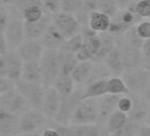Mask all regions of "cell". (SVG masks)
I'll list each match as a JSON object with an SVG mask.
<instances>
[{"mask_svg": "<svg viewBox=\"0 0 150 136\" xmlns=\"http://www.w3.org/2000/svg\"><path fill=\"white\" fill-rule=\"evenodd\" d=\"M141 19L142 18L139 17L134 11L129 8L121 9L111 18V22L108 32L114 36H122L132 27L142 21Z\"/></svg>", "mask_w": 150, "mask_h": 136, "instance_id": "6da1fadb", "label": "cell"}, {"mask_svg": "<svg viewBox=\"0 0 150 136\" xmlns=\"http://www.w3.org/2000/svg\"><path fill=\"white\" fill-rule=\"evenodd\" d=\"M99 121V104L95 99L82 100L75 110L70 124L95 125Z\"/></svg>", "mask_w": 150, "mask_h": 136, "instance_id": "7a4b0ae2", "label": "cell"}, {"mask_svg": "<svg viewBox=\"0 0 150 136\" xmlns=\"http://www.w3.org/2000/svg\"><path fill=\"white\" fill-rule=\"evenodd\" d=\"M40 64L42 67L43 86L45 88L53 87L56 80L60 75L57 50H45L40 59Z\"/></svg>", "mask_w": 150, "mask_h": 136, "instance_id": "3957f363", "label": "cell"}, {"mask_svg": "<svg viewBox=\"0 0 150 136\" xmlns=\"http://www.w3.org/2000/svg\"><path fill=\"white\" fill-rule=\"evenodd\" d=\"M15 88L25 98L29 107L35 110H42L45 94L43 85L28 82L21 79L15 82Z\"/></svg>", "mask_w": 150, "mask_h": 136, "instance_id": "277c9868", "label": "cell"}, {"mask_svg": "<svg viewBox=\"0 0 150 136\" xmlns=\"http://www.w3.org/2000/svg\"><path fill=\"white\" fill-rule=\"evenodd\" d=\"M123 75V80L129 89L130 93H144L150 83V74L146 68L139 67L137 69L126 71Z\"/></svg>", "mask_w": 150, "mask_h": 136, "instance_id": "5b68a950", "label": "cell"}, {"mask_svg": "<svg viewBox=\"0 0 150 136\" xmlns=\"http://www.w3.org/2000/svg\"><path fill=\"white\" fill-rule=\"evenodd\" d=\"M52 24L67 40L81 33V25L73 14L60 12L54 15Z\"/></svg>", "mask_w": 150, "mask_h": 136, "instance_id": "8992f818", "label": "cell"}, {"mask_svg": "<svg viewBox=\"0 0 150 136\" xmlns=\"http://www.w3.org/2000/svg\"><path fill=\"white\" fill-rule=\"evenodd\" d=\"M82 101V92L75 90L71 95L62 98L60 108L54 117L55 121L61 125H69L71 117L79 103Z\"/></svg>", "mask_w": 150, "mask_h": 136, "instance_id": "52a82bcc", "label": "cell"}, {"mask_svg": "<svg viewBox=\"0 0 150 136\" xmlns=\"http://www.w3.org/2000/svg\"><path fill=\"white\" fill-rule=\"evenodd\" d=\"M5 36L10 51H16L21 43L26 40L25 21L21 19L11 18L6 31Z\"/></svg>", "mask_w": 150, "mask_h": 136, "instance_id": "ba28073f", "label": "cell"}, {"mask_svg": "<svg viewBox=\"0 0 150 136\" xmlns=\"http://www.w3.org/2000/svg\"><path fill=\"white\" fill-rule=\"evenodd\" d=\"M0 107L13 114L19 115L25 113L29 105L14 87L6 94L0 96Z\"/></svg>", "mask_w": 150, "mask_h": 136, "instance_id": "9c48e42d", "label": "cell"}, {"mask_svg": "<svg viewBox=\"0 0 150 136\" xmlns=\"http://www.w3.org/2000/svg\"><path fill=\"white\" fill-rule=\"evenodd\" d=\"M47 116L41 110H28L20 118V131L21 132H36L44 125Z\"/></svg>", "mask_w": 150, "mask_h": 136, "instance_id": "30bf717a", "label": "cell"}, {"mask_svg": "<svg viewBox=\"0 0 150 136\" xmlns=\"http://www.w3.org/2000/svg\"><path fill=\"white\" fill-rule=\"evenodd\" d=\"M59 136H100V128L95 125H61L56 124L53 126Z\"/></svg>", "mask_w": 150, "mask_h": 136, "instance_id": "8fae6325", "label": "cell"}, {"mask_svg": "<svg viewBox=\"0 0 150 136\" xmlns=\"http://www.w3.org/2000/svg\"><path fill=\"white\" fill-rule=\"evenodd\" d=\"M44 47L40 40L26 39L18 48L16 52L23 62L40 61L43 53Z\"/></svg>", "mask_w": 150, "mask_h": 136, "instance_id": "7c38bea8", "label": "cell"}, {"mask_svg": "<svg viewBox=\"0 0 150 136\" xmlns=\"http://www.w3.org/2000/svg\"><path fill=\"white\" fill-rule=\"evenodd\" d=\"M20 133L18 115L0 107V136H17Z\"/></svg>", "mask_w": 150, "mask_h": 136, "instance_id": "4fadbf2b", "label": "cell"}, {"mask_svg": "<svg viewBox=\"0 0 150 136\" xmlns=\"http://www.w3.org/2000/svg\"><path fill=\"white\" fill-rule=\"evenodd\" d=\"M61 103L62 97L56 89L54 87H48L45 89V94L41 110L47 116V118H54L60 108Z\"/></svg>", "mask_w": 150, "mask_h": 136, "instance_id": "5bb4252c", "label": "cell"}, {"mask_svg": "<svg viewBox=\"0 0 150 136\" xmlns=\"http://www.w3.org/2000/svg\"><path fill=\"white\" fill-rule=\"evenodd\" d=\"M52 18L50 14H44L39 21L35 22H25L26 39L40 40L44 35L50 25L52 23Z\"/></svg>", "mask_w": 150, "mask_h": 136, "instance_id": "9a60e30c", "label": "cell"}, {"mask_svg": "<svg viewBox=\"0 0 150 136\" xmlns=\"http://www.w3.org/2000/svg\"><path fill=\"white\" fill-rule=\"evenodd\" d=\"M120 49L123 53V59L125 71H131L140 67L144 61V56L141 49L128 46H123Z\"/></svg>", "mask_w": 150, "mask_h": 136, "instance_id": "2e32d148", "label": "cell"}, {"mask_svg": "<svg viewBox=\"0 0 150 136\" xmlns=\"http://www.w3.org/2000/svg\"><path fill=\"white\" fill-rule=\"evenodd\" d=\"M65 40L66 39L62 35V34L56 28V27L52 23L50 25L44 35L40 39L44 49L51 50H59Z\"/></svg>", "mask_w": 150, "mask_h": 136, "instance_id": "e0dca14e", "label": "cell"}, {"mask_svg": "<svg viewBox=\"0 0 150 136\" xmlns=\"http://www.w3.org/2000/svg\"><path fill=\"white\" fill-rule=\"evenodd\" d=\"M21 80L31 83L43 85L42 73L40 61H31L23 63Z\"/></svg>", "mask_w": 150, "mask_h": 136, "instance_id": "ac0fdd59", "label": "cell"}, {"mask_svg": "<svg viewBox=\"0 0 150 136\" xmlns=\"http://www.w3.org/2000/svg\"><path fill=\"white\" fill-rule=\"evenodd\" d=\"M132 100V110L128 113L129 119L136 124H139L147 115V107L149 106L145 98H141L139 94L132 93L130 96Z\"/></svg>", "mask_w": 150, "mask_h": 136, "instance_id": "d6986e66", "label": "cell"}, {"mask_svg": "<svg viewBox=\"0 0 150 136\" xmlns=\"http://www.w3.org/2000/svg\"><path fill=\"white\" fill-rule=\"evenodd\" d=\"M103 61L105 63L107 69L116 76H119L125 70L123 59V53L121 49L117 46L115 47V49L105 57Z\"/></svg>", "mask_w": 150, "mask_h": 136, "instance_id": "ffe728a7", "label": "cell"}, {"mask_svg": "<svg viewBox=\"0 0 150 136\" xmlns=\"http://www.w3.org/2000/svg\"><path fill=\"white\" fill-rule=\"evenodd\" d=\"M121 96L107 94L102 97L99 104V120H107L108 118L117 110V102Z\"/></svg>", "mask_w": 150, "mask_h": 136, "instance_id": "44dd1931", "label": "cell"}, {"mask_svg": "<svg viewBox=\"0 0 150 136\" xmlns=\"http://www.w3.org/2000/svg\"><path fill=\"white\" fill-rule=\"evenodd\" d=\"M108 79H100L89 82L86 89L82 92V100L86 99H96L103 97L108 94Z\"/></svg>", "mask_w": 150, "mask_h": 136, "instance_id": "7402d4cb", "label": "cell"}, {"mask_svg": "<svg viewBox=\"0 0 150 136\" xmlns=\"http://www.w3.org/2000/svg\"><path fill=\"white\" fill-rule=\"evenodd\" d=\"M57 57L60 67V74L71 75L74 68L80 62L76 55L64 50H57Z\"/></svg>", "mask_w": 150, "mask_h": 136, "instance_id": "603a6c76", "label": "cell"}, {"mask_svg": "<svg viewBox=\"0 0 150 136\" xmlns=\"http://www.w3.org/2000/svg\"><path fill=\"white\" fill-rule=\"evenodd\" d=\"M93 62L92 61H80L76 67L74 68L71 76L75 83H83L87 81L93 73Z\"/></svg>", "mask_w": 150, "mask_h": 136, "instance_id": "cb8c5ba5", "label": "cell"}, {"mask_svg": "<svg viewBox=\"0 0 150 136\" xmlns=\"http://www.w3.org/2000/svg\"><path fill=\"white\" fill-rule=\"evenodd\" d=\"M110 22L111 18L110 16L99 11H95L90 15L88 26L97 33H103L109 31Z\"/></svg>", "mask_w": 150, "mask_h": 136, "instance_id": "d4e9b609", "label": "cell"}, {"mask_svg": "<svg viewBox=\"0 0 150 136\" xmlns=\"http://www.w3.org/2000/svg\"><path fill=\"white\" fill-rule=\"evenodd\" d=\"M101 37V47L100 50L96 56L94 62H99L102 60H104L105 57L115 49L116 47V40L114 35H112L110 33L103 32L99 33Z\"/></svg>", "mask_w": 150, "mask_h": 136, "instance_id": "484cf974", "label": "cell"}, {"mask_svg": "<svg viewBox=\"0 0 150 136\" xmlns=\"http://www.w3.org/2000/svg\"><path fill=\"white\" fill-rule=\"evenodd\" d=\"M74 84L75 82L71 75L60 74L56 80L53 87L56 89L62 98H65L75 91Z\"/></svg>", "mask_w": 150, "mask_h": 136, "instance_id": "4316f807", "label": "cell"}, {"mask_svg": "<svg viewBox=\"0 0 150 136\" xmlns=\"http://www.w3.org/2000/svg\"><path fill=\"white\" fill-rule=\"evenodd\" d=\"M128 121V114L117 110L106 120V130L110 134H111L123 127Z\"/></svg>", "mask_w": 150, "mask_h": 136, "instance_id": "83f0119b", "label": "cell"}, {"mask_svg": "<svg viewBox=\"0 0 150 136\" xmlns=\"http://www.w3.org/2000/svg\"><path fill=\"white\" fill-rule=\"evenodd\" d=\"M96 4L97 0H85L83 6L74 14L75 18L80 22L81 27L88 25L90 15L95 11H97Z\"/></svg>", "mask_w": 150, "mask_h": 136, "instance_id": "f1b7e54d", "label": "cell"}, {"mask_svg": "<svg viewBox=\"0 0 150 136\" xmlns=\"http://www.w3.org/2000/svg\"><path fill=\"white\" fill-rule=\"evenodd\" d=\"M108 94L117 96H126L130 94V90L127 88L123 78L119 76H114L107 80Z\"/></svg>", "mask_w": 150, "mask_h": 136, "instance_id": "f546056e", "label": "cell"}, {"mask_svg": "<svg viewBox=\"0 0 150 136\" xmlns=\"http://www.w3.org/2000/svg\"><path fill=\"white\" fill-rule=\"evenodd\" d=\"M123 37V46H128V47H132V48H138L141 49L144 43V40L138 35L136 31V26L132 27L131 29H129L124 35Z\"/></svg>", "mask_w": 150, "mask_h": 136, "instance_id": "4dcf8cb0", "label": "cell"}, {"mask_svg": "<svg viewBox=\"0 0 150 136\" xmlns=\"http://www.w3.org/2000/svg\"><path fill=\"white\" fill-rule=\"evenodd\" d=\"M44 9L42 6L34 5L26 7L22 11V19L25 22H35L39 21L44 15Z\"/></svg>", "mask_w": 150, "mask_h": 136, "instance_id": "1f68e13d", "label": "cell"}, {"mask_svg": "<svg viewBox=\"0 0 150 136\" xmlns=\"http://www.w3.org/2000/svg\"><path fill=\"white\" fill-rule=\"evenodd\" d=\"M83 42H84L83 36L80 33L76 35H74V36L65 40V42H64V44L62 45V47L60 48L59 50L71 52V53H73L76 55L79 52V50L82 48Z\"/></svg>", "mask_w": 150, "mask_h": 136, "instance_id": "d6a6232c", "label": "cell"}, {"mask_svg": "<svg viewBox=\"0 0 150 136\" xmlns=\"http://www.w3.org/2000/svg\"><path fill=\"white\" fill-rule=\"evenodd\" d=\"M97 11L112 18L118 12V6L116 0H97Z\"/></svg>", "mask_w": 150, "mask_h": 136, "instance_id": "836d02e7", "label": "cell"}, {"mask_svg": "<svg viewBox=\"0 0 150 136\" xmlns=\"http://www.w3.org/2000/svg\"><path fill=\"white\" fill-rule=\"evenodd\" d=\"M128 8L134 11L142 19H150V0H138L132 4Z\"/></svg>", "mask_w": 150, "mask_h": 136, "instance_id": "e575fe53", "label": "cell"}, {"mask_svg": "<svg viewBox=\"0 0 150 136\" xmlns=\"http://www.w3.org/2000/svg\"><path fill=\"white\" fill-rule=\"evenodd\" d=\"M139 124H136L129 119V121L119 130L111 133L110 136H137V133L139 132Z\"/></svg>", "mask_w": 150, "mask_h": 136, "instance_id": "d590c367", "label": "cell"}, {"mask_svg": "<svg viewBox=\"0 0 150 136\" xmlns=\"http://www.w3.org/2000/svg\"><path fill=\"white\" fill-rule=\"evenodd\" d=\"M84 2L85 0H62L61 12L74 15L83 6Z\"/></svg>", "mask_w": 150, "mask_h": 136, "instance_id": "8d00e7d4", "label": "cell"}, {"mask_svg": "<svg viewBox=\"0 0 150 136\" xmlns=\"http://www.w3.org/2000/svg\"><path fill=\"white\" fill-rule=\"evenodd\" d=\"M44 12L50 15H56L61 12L62 0H42Z\"/></svg>", "mask_w": 150, "mask_h": 136, "instance_id": "74e56055", "label": "cell"}, {"mask_svg": "<svg viewBox=\"0 0 150 136\" xmlns=\"http://www.w3.org/2000/svg\"><path fill=\"white\" fill-rule=\"evenodd\" d=\"M136 31L138 35L144 40H147L150 38V21H142L139 24L136 25Z\"/></svg>", "mask_w": 150, "mask_h": 136, "instance_id": "f35d334b", "label": "cell"}, {"mask_svg": "<svg viewBox=\"0 0 150 136\" xmlns=\"http://www.w3.org/2000/svg\"><path fill=\"white\" fill-rule=\"evenodd\" d=\"M132 100L130 96H121L117 102V110L125 112L126 114L132 110Z\"/></svg>", "mask_w": 150, "mask_h": 136, "instance_id": "ab89813d", "label": "cell"}, {"mask_svg": "<svg viewBox=\"0 0 150 136\" xmlns=\"http://www.w3.org/2000/svg\"><path fill=\"white\" fill-rule=\"evenodd\" d=\"M11 18L9 12L4 6H0V33H5Z\"/></svg>", "mask_w": 150, "mask_h": 136, "instance_id": "60d3db41", "label": "cell"}, {"mask_svg": "<svg viewBox=\"0 0 150 136\" xmlns=\"http://www.w3.org/2000/svg\"><path fill=\"white\" fill-rule=\"evenodd\" d=\"M14 87H15V82L12 81L8 78L0 76V96L6 94Z\"/></svg>", "mask_w": 150, "mask_h": 136, "instance_id": "b9f144b4", "label": "cell"}, {"mask_svg": "<svg viewBox=\"0 0 150 136\" xmlns=\"http://www.w3.org/2000/svg\"><path fill=\"white\" fill-rule=\"evenodd\" d=\"M9 50L5 33H0V56L6 54Z\"/></svg>", "mask_w": 150, "mask_h": 136, "instance_id": "7bdbcfd3", "label": "cell"}, {"mask_svg": "<svg viewBox=\"0 0 150 136\" xmlns=\"http://www.w3.org/2000/svg\"><path fill=\"white\" fill-rule=\"evenodd\" d=\"M144 59H150V38L146 40L141 48Z\"/></svg>", "mask_w": 150, "mask_h": 136, "instance_id": "ee69618b", "label": "cell"}, {"mask_svg": "<svg viewBox=\"0 0 150 136\" xmlns=\"http://www.w3.org/2000/svg\"><path fill=\"white\" fill-rule=\"evenodd\" d=\"M137 0H116L119 9H126Z\"/></svg>", "mask_w": 150, "mask_h": 136, "instance_id": "f6af8a7d", "label": "cell"}, {"mask_svg": "<svg viewBox=\"0 0 150 136\" xmlns=\"http://www.w3.org/2000/svg\"><path fill=\"white\" fill-rule=\"evenodd\" d=\"M41 136H59V133L52 126V127H49V128H46L45 130H43Z\"/></svg>", "mask_w": 150, "mask_h": 136, "instance_id": "bcb514c9", "label": "cell"}, {"mask_svg": "<svg viewBox=\"0 0 150 136\" xmlns=\"http://www.w3.org/2000/svg\"><path fill=\"white\" fill-rule=\"evenodd\" d=\"M139 136H150V126L144 125L139 128Z\"/></svg>", "mask_w": 150, "mask_h": 136, "instance_id": "7dc6e473", "label": "cell"}, {"mask_svg": "<svg viewBox=\"0 0 150 136\" xmlns=\"http://www.w3.org/2000/svg\"><path fill=\"white\" fill-rule=\"evenodd\" d=\"M144 98L146 101V103H148V105L150 106V83L147 86V88L146 89V90L144 91Z\"/></svg>", "mask_w": 150, "mask_h": 136, "instance_id": "c3c4849f", "label": "cell"}, {"mask_svg": "<svg viewBox=\"0 0 150 136\" xmlns=\"http://www.w3.org/2000/svg\"><path fill=\"white\" fill-rule=\"evenodd\" d=\"M17 136H41L38 132H21Z\"/></svg>", "mask_w": 150, "mask_h": 136, "instance_id": "681fc988", "label": "cell"}, {"mask_svg": "<svg viewBox=\"0 0 150 136\" xmlns=\"http://www.w3.org/2000/svg\"><path fill=\"white\" fill-rule=\"evenodd\" d=\"M16 0H1V2H3L4 4L6 5H14Z\"/></svg>", "mask_w": 150, "mask_h": 136, "instance_id": "f907efd6", "label": "cell"}, {"mask_svg": "<svg viewBox=\"0 0 150 136\" xmlns=\"http://www.w3.org/2000/svg\"><path fill=\"white\" fill-rule=\"evenodd\" d=\"M144 61L146 62V67L145 68L150 74V59H144Z\"/></svg>", "mask_w": 150, "mask_h": 136, "instance_id": "816d5d0a", "label": "cell"}, {"mask_svg": "<svg viewBox=\"0 0 150 136\" xmlns=\"http://www.w3.org/2000/svg\"><path fill=\"white\" fill-rule=\"evenodd\" d=\"M0 4H1V0H0ZM0 6H1V5H0Z\"/></svg>", "mask_w": 150, "mask_h": 136, "instance_id": "f5cc1de1", "label": "cell"}]
</instances>
